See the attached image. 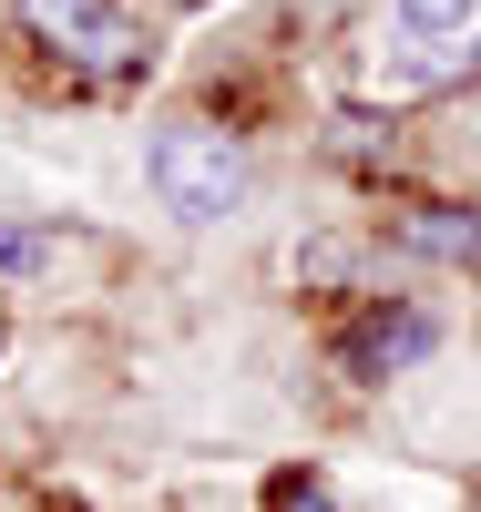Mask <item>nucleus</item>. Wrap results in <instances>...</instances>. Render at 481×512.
Instances as JSON below:
<instances>
[{
	"label": "nucleus",
	"mask_w": 481,
	"mask_h": 512,
	"mask_svg": "<svg viewBox=\"0 0 481 512\" xmlns=\"http://www.w3.org/2000/svg\"><path fill=\"white\" fill-rule=\"evenodd\" d=\"M471 512H481V502H471Z\"/></svg>",
	"instance_id": "nucleus-8"
},
{
	"label": "nucleus",
	"mask_w": 481,
	"mask_h": 512,
	"mask_svg": "<svg viewBox=\"0 0 481 512\" xmlns=\"http://www.w3.org/2000/svg\"><path fill=\"white\" fill-rule=\"evenodd\" d=\"M400 236L420 256H451V267H481V216H461V205H420V216H400Z\"/></svg>",
	"instance_id": "nucleus-4"
},
{
	"label": "nucleus",
	"mask_w": 481,
	"mask_h": 512,
	"mask_svg": "<svg viewBox=\"0 0 481 512\" xmlns=\"http://www.w3.org/2000/svg\"><path fill=\"white\" fill-rule=\"evenodd\" d=\"M400 21H410L420 41H441V52L481 62V52H471V41H481V0H400Z\"/></svg>",
	"instance_id": "nucleus-5"
},
{
	"label": "nucleus",
	"mask_w": 481,
	"mask_h": 512,
	"mask_svg": "<svg viewBox=\"0 0 481 512\" xmlns=\"http://www.w3.org/2000/svg\"><path fill=\"white\" fill-rule=\"evenodd\" d=\"M154 195L185 226H215L246 195V154L215 134V123H164V134H154Z\"/></svg>",
	"instance_id": "nucleus-1"
},
{
	"label": "nucleus",
	"mask_w": 481,
	"mask_h": 512,
	"mask_svg": "<svg viewBox=\"0 0 481 512\" xmlns=\"http://www.w3.org/2000/svg\"><path fill=\"white\" fill-rule=\"evenodd\" d=\"M41 256V236H21V226H0V267H31Z\"/></svg>",
	"instance_id": "nucleus-7"
},
{
	"label": "nucleus",
	"mask_w": 481,
	"mask_h": 512,
	"mask_svg": "<svg viewBox=\"0 0 481 512\" xmlns=\"http://www.w3.org/2000/svg\"><path fill=\"white\" fill-rule=\"evenodd\" d=\"M430 338H441V328H430L420 308H400V318H389V308H379V318H369L359 338H348V349H338V359H348V379H389V369H410V359L430 349Z\"/></svg>",
	"instance_id": "nucleus-3"
},
{
	"label": "nucleus",
	"mask_w": 481,
	"mask_h": 512,
	"mask_svg": "<svg viewBox=\"0 0 481 512\" xmlns=\"http://www.w3.org/2000/svg\"><path fill=\"white\" fill-rule=\"evenodd\" d=\"M277 512H328V492L318 482H277Z\"/></svg>",
	"instance_id": "nucleus-6"
},
{
	"label": "nucleus",
	"mask_w": 481,
	"mask_h": 512,
	"mask_svg": "<svg viewBox=\"0 0 481 512\" xmlns=\"http://www.w3.org/2000/svg\"><path fill=\"white\" fill-rule=\"evenodd\" d=\"M21 21L52 41V52H72L82 72H134L144 62V41L123 11H103V0H21Z\"/></svg>",
	"instance_id": "nucleus-2"
}]
</instances>
